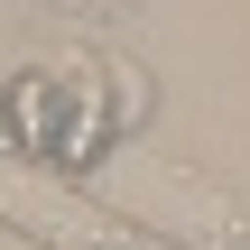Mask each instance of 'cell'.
Here are the masks:
<instances>
[{
	"label": "cell",
	"instance_id": "cell-3",
	"mask_svg": "<svg viewBox=\"0 0 250 250\" xmlns=\"http://www.w3.org/2000/svg\"><path fill=\"white\" fill-rule=\"evenodd\" d=\"M0 232H19L28 250H139V232L65 167H37L0 139Z\"/></svg>",
	"mask_w": 250,
	"mask_h": 250
},
{
	"label": "cell",
	"instance_id": "cell-1",
	"mask_svg": "<svg viewBox=\"0 0 250 250\" xmlns=\"http://www.w3.org/2000/svg\"><path fill=\"white\" fill-rule=\"evenodd\" d=\"M158 111V74L130 56H28L0 83V139L37 167L102 176Z\"/></svg>",
	"mask_w": 250,
	"mask_h": 250
},
{
	"label": "cell",
	"instance_id": "cell-2",
	"mask_svg": "<svg viewBox=\"0 0 250 250\" xmlns=\"http://www.w3.org/2000/svg\"><path fill=\"white\" fill-rule=\"evenodd\" d=\"M102 204L139 241H167V250H250V204L186 158H111Z\"/></svg>",
	"mask_w": 250,
	"mask_h": 250
},
{
	"label": "cell",
	"instance_id": "cell-4",
	"mask_svg": "<svg viewBox=\"0 0 250 250\" xmlns=\"http://www.w3.org/2000/svg\"><path fill=\"white\" fill-rule=\"evenodd\" d=\"M46 9H65V19H83V28H111L130 0H46Z\"/></svg>",
	"mask_w": 250,
	"mask_h": 250
}]
</instances>
